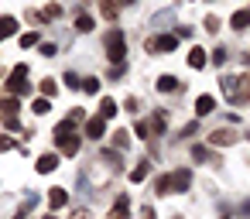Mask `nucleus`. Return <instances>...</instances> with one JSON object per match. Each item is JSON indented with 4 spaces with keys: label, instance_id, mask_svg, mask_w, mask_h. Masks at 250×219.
<instances>
[{
    "label": "nucleus",
    "instance_id": "nucleus-1",
    "mask_svg": "<svg viewBox=\"0 0 250 219\" xmlns=\"http://www.w3.org/2000/svg\"><path fill=\"white\" fill-rule=\"evenodd\" d=\"M103 45H106V59H110L113 65H124V55H127V38H124V31H120V28L106 31Z\"/></svg>",
    "mask_w": 250,
    "mask_h": 219
},
{
    "label": "nucleus",
    "instance_id": "nucleus-2",
    "mask_svg": "<svg viewBox=\"0 0 250 219\" xmlns=\"http://www.w3.org/2000/svg\"><path fill=\"white\" fill-rule=\"evenodd\" d=\"M223 93L233 103H247L250 100V76H236V79H223Z\"/></svg>",
    "mask_w": 250,
    "mask_h": 219
},
{
    "label": "nucleus",
    "instance_id": "nucleus-3",
    "mask_svg": "<svg viewBox=\"0 0 250 219\" xmlns=\"http://www.w3.org/2000/svg\"><path fill=\"white\" fill-rule=\"evenodd\" d=\"M55 147H59L62 154H69V158H72V154L79 151V137L72 134V123H69V120L55 127Z\"/></svg>",
    "mask_w": 250,
    "mask_h": 219
},
{
    "label": "nucleus",
    "instance_id": "nucleus-4",
    "mask_svg": "<svg viewBox=\"0 0 250 219\" xmlns=\"http://www.w3.org/2000/svg\"><path fill=\"white\" fill-rule=\"evenodd\" d=\"M24 79H28V65H14V72H11V79H7V89H11L14 96H24V93L31 89Z\"/></svg>",
    "mask_w": 250,
    "mask_h": 219
},
{
    "label": "nucleus",
    "instance_id": "nucleus-5",
    "mask_svg": "<svg viewBox=\"0 0 250 219\" xmlns=\"http://www.w3.org/2000/svg\"><path fill=\"white\" fill-rule=\"evenodd\" d=\"M188 185H192V171H188V168H178L175 175H168V188H175V192H188Z\"/></svg>",
    "mask_w": 250,
    "mask_h": 219
},
{
    "label": "nucleus",
    "instance_id": "nucleus-6",
    "mask_svg": "<svg viewBox=\"0 0 250 219\" xmlns=\"http://www.w3.org/2000/svg\"><path fill=\"white\" fill-rule=\"evenodd\" d=\"M147 48H151V52H175V48H178V35H161V38L147 41Z\"/></svg>",
    "mask_w": 250,
    "mask_h": 219
},
{
    "label": "nucleus",
    "instance_id": "nucleus-7",
    "mask_svg": "<svg viewBox=\"0 0 250 219\" xmlns=\"http://www.w3.org/2000/svg\"><path fill=\"white\" fill-rule=\"evenodd\" d=\"M233 140H236V134H233L229 127H219V130L209 134V144H212V147H226V144H233Z\"/></svg>",
    "mask_w": 250,
    "mask_h": 219
},
{
    "label": "nucleus",
    "instance_id": "nucleus-8",
    "mask_svg": "<svg viewBox=\"0 0 250 219\" xmlns=\"http://www.w3.org/2000/svg\"><path fill=\"white\" fill-rule=\"evenodd\" d=\"M103 130H106V120H103V117H89V120H86V137L96 140V137H103Z\"/></svg>",
    "mask_w": 250,
    "mask_h": 219
},
{
    "label": "nucleus",
    "instance_id": "nucleus-9",
    "mask_svg": "<svg viewBox=\"0 0 250 219\" xmlns=\"http://www.w3.org/2000/svg\"><path fill=\"white\" fill-rule=\"evenodd\" d=\"M127 216H130V199L120 195V199L113 202V209H110V219H127Z\"/></svg>",
    "mask_w": 250,
    "mask_h": 219
},
{
    "label": "nucleus",
    "instance_id": "nucleus-10",
    "mask_svg": "<svg viewBox=\"0 0 250 219\" xmlns=\"http://www.w3.org/2000/svg\"><path fill=\"white\" fill-rule=\"evenodd\" d=\"M35 168H38V175H52V171L59 168V158H55V154H42Z\"/></svg>",
    "mask_w": 250,
    "mask_h": 219
},
{
    "label": "nucleus",
    "instance_id": "nucleus-11",
    "mask_svg": "<svg viewBox=\"0 0 250 219\" xmlns=\"http://www.w3.org/2000/svg\"><path fill=\"white\" fill-rule=\"evenodd\" d=\"M65 202H69V192L65 188H48V205L52 209H62Z\"/></svg>",
    "mask_w": 250,
    "mask_h": 219
},
{
    "label": "nucleus",
    "instance_id": "nucleus-12",
    "mask_svg": "<svg viewBox=\"0 0 250 219\" xmlns=\"http://www.w3.org/2000/svg\"><path fill=\"white\" fill-rule=\"evenodd\" d=\"M14 31H18V18L4 14V18H0V41H4V38H11Z\"/></svg>",
    "mask_w": 250,
    "mask_h": 219
},
{
    "label": "nucleus",
    "instance_id": "nucleus-13",
    "mask_svg": "<svg viewBox=\"0 0 250 219\" xmlns=\"http://www.w3.org/2000/svg\"><path fill=\"white\" fill-rule=\"evenodd\" d=\"M212 110H216V100H212V96H199V100H195V113H199V117H209Z\"/></svg>",
    "mask_w": 250,
    "mask_h": 219
},
{
    "label": "nucleus",
    "instance_id": "nucleus-14",
    "mask_svg": "<svg viewBox=\"0 0 250 219\" xmlns=\"http://www.w3.org/2000/svg\"><path fill=\"white\" fill-rule=\"evenodd\" d=\"M158 89H161V93H178L182 82H178L175 76H161V79H158Z\"/></svg>",
    "mask_w": 250,
    "mask_h": 219
},
{
    "label": "nucleus",
    "instance_id": "nucleus-15",
    "mask_svg": "<svg viewBox=\"0 0 250 219\" xmlns=\"http://www.w3.org/2000/svg\"><path fill=\"white\" fill-rule=\"evenodd\" d=\"M110 140H113V147H117V151H127V147H130V134H127L124 127H120V130H113V137H110Z\"/></svg>",
    "mask_w": 250,
    "mask_h": 219
},
{
    "label": "nucleus",
    "instance_id": "nucleus-16",
    "mask_svg": "<svg viewBox=\"0 0 250 219\" xmlns=\"http://www.w3.org/2000/svg\"><path fill=\"white\" fill-rule=\"evenodd\" d=\"M247 24H250V11H236V14L229 18V28H233V31H243Z\"/></svg>",
    "mask_w": 250,
    "mask_h": 219
},
{
    "label": "nucleus",
    "instance_id": "nucleus-17",
    "mask_svg": "<svg viewBox=\"0 0 250 219\" xmlns=\"http://www.w3.org/2000/svg\"><path fill=\"white\" fill-rule=\"evenodd\" d=\"M206 62H209V55H206L202 48H192V52H188V65H192V69H202Z\"/></svg>",
    "mask_w": 250,
    "mask_h": 219
},
{
    "label": "nucleus",
    "instance_id": "nucleus-18",
    "mask_svg": "<svg viewBox=\"0 0 250 219\" xmlns=\"http://www.w3.org/2000/svg\"><path fill=\"white\" fill-rule=\"evenodd\" d=\"M31 113H35V117H45V113H52V103H48L45 96H42V100L35 96V103H31Z\"/></svg>",
    "mask_w": 250,
    "mask_h": 219
},
{
    "label": "nucleus",
    "instance_id": "nucleus-19",
    "mask_svg": "<svg viewBox=\"0 0 250 219\" xmlns=\"http://www.w3.org/2000/svg\"><path fill=\"white\" fill-rule=\"evenodd\" d=\"M117 113H120V110H117V103L106 96V100L100 103V117H103V120H110V117H117Z\"/></svg>",
    "mask_w": 250,
    "mask_h": 219
},
{
    "label": "nucleus",
    "instance_id": "nucleus-20",
    "mask_svg": "<svg viewBox=\"0 0 250 219\" xmlns=\"http://www.w3.org/2000/svg\"><path fill=\"white\" fill-rule=\"evenodd\" d=\"M100 11L106 21H117V0H100Z\"/></svg>",
    "mask_w": 250,
    "mask_h": 219
},
{
    "label": "nucleus",
    "instance_id": "nucleus-21",
    "mask_svg": "<svg viewBox=\"0 0 250 219\" xmlns=\"http://www.w3.org/2000/svg\"><path fill=\"white\" fill-rule=\"evenodd\" d=\"M147 175H151V164H147V161H141V164L130 171V181H144Z\"/></svg>",
    "mask_w": 250,
    "mask_h": 219
},
{
    "label": "nucleus",
    "instance_id": "nucleus-22",
    "mask_svg": "<svg viewBox=\"0 0 250 219\" xmlns=\"http://www.w3.org/2000/svg\"><path fill=\"white\" fill-rule=\"evenodd\" d=\"M192 158H195V161H212V151L202 147V144H195V147H192Z\"/></svg>",
    "mask_w": 250,
    "mask_h": 219
},
{
    "label": "nucleus",
    "instance_id": "nucleus-23",
    "mask_svg": "<svg viewBox=\"0 0 250 219\" xmlns=\"http://www.w3.org/2000/svg\"><path fill=\"white\" fill-rule=\"evenodd\" d=\"M76 31H93V18L89 14H79L76 18Z\"/></svg>",
    "mask_w": 250,
    "mask_h": 219
},
{
    "label": "nucleus",
    "instance_id": "nucleus-24",
    "mask_svg": "<svg viewBox=\"0 0 250 219\" xmlns=\"http://www.w3.org/2000/svg\"><path fill=\"white\" fill-rule=\"evenodd\" d=\"M0 110H4V113H11V117H18V110H21V106H18V100L11 96V100H4V103H0Z\"/></svg>",
    "mask_w": 250,
    "mask_h": 219
},
{
    "label": "nucleus",
    "instance_id": "nucleus-25",
    "mask_svg": "<svg viewBox=\"0 0 250 219\" xmlns=\"http://www.w3.org/2000/svg\"><path fill=\"white\" fill-rule=\"evenodd\" d=\"M59 14H62V7H59V4H48V7H45V14H42V21H55Z\"/></svg>",
    "mask_w": 250,
    "mask_h": 219
},
{
    "label": "nucleus",
    "instance_id": "nucleus-26",
    "mask_svg": "<svg viewBox=\"0 0 250 219\" xmlns=\"http://www.w3.org/2000/svg\"><path fill=\"white\" fill-rule=\"evenodd\" d=\"M83 89H86L89 96H93V93H100V79H96V76H89V79H83Z\"/></svg>",
    "mask_w": 250,
    "mask_h": 219
},
{
    "label": "nucleus",
    "instance_id": "nucleus-27",
    "mask_svg": "<svg viewBox=\"0 0 250 219\" xmlns=\"http://www.w3.org/2000/svg\"><path fill=\"white\" fill-rule=\"evenodd\" d=\"M55 89H59V86H55V79H42V96H45V100H48V96H55Z\"/></svg>",
    "mask_w": 250,
    "mask_h": 219
},
{
    "label": "nucleus",
    "instance_id": "nucleus-28",
    "mask_svg": "<svg viewBox=\"0 0 250 219\" xmlns=\"http://www.w3.org/2000/svg\"><path fill=\"white\" fill-rule=\"evenodd\" d=\"M31 45H38V31H28V35H21V48H31Z\"/></svg>",
    "mask_w": 250,
    "mask_h": 219
},
{
    "label": "nucleus",
    "instance_id": "nucleus-29",
    "mask_svg": "<svg viewBox=\"0 0 250 219\" xmlns=\"http://www.w3.org/2000/svg\"><path fill=\"white\" fill-rule=\"evenodd\" d=\"M206 31H209V35H216V31H219V18H212V14H209V18H206Z\"/></svg>",
    "mask_w": 250,
    "mask_h": 219
},
{
    "label": "nucleus",
    "instance_id": "nucleus-30",
    "mask_svg": "<svg viewBox=\"0 0 250 219\" xmlns=\"http://www.w3.org/2000/svg\"><path fill=\"white\" fill-rule=\"evenodd\" d=\"M65 86H69V89H76V86H83V79H79L76 72H65Z\"/></svg>",
    "mask_w": 250,
    "mask_h": 219
},
{
    "label": "nucleus",
    "instance_id": "nucleus-31",
    "mask_svg": "<svg viewBox=\"0 0 250 219\" xmlns=\"http://www.w3.org/2000/svg\"><path fill=\"white\" fill-rule=\"evenodd\" d=\"M137 134H141L144 140H147V137H154V134H151V127H147V120H137Z\"/></svg>",
    "mask_w": 250,
    "mask_h": 219
},
{
    "label": "nucleus",
    "instance_id": "nucleus-32",
    "mask_svg": "<svg viewBox=\"0 0 250 219\" xmlns=\"http://www.w3.org/2000/svg\"><path fill=\"white\" fill-rule=\"evenodd\" d=\"M14 147V137H7V134H0V151H11Z\"/></svg>",
    "mask_w": 250,
    "mask_h": 219
},
{
    "label": "nucleus",
    "instance_id": "nucleus-33",
    "mask_svg": "<svg viewBox=\"0 0 250 219\" xmlns=\"http://www.w3.org/2000/svg\"><path fill=\"white\" fill-rule=\"evenodd\" d=\"M55 52H59V48H55V45H42V55H45V59H52V55H55Z\"/></svg>",
    "mask_w": 250,
    "mask_h": 219
},
{
    "label": "nucleus",
    "instance_id": "nucleus-34",
    "mask_svg": "<svg viewBox=\"0 0 250 219\" xmlns=\"http://www.w3.org/2000/svg\"><path fill=\"white\" fill-rule=\"evenodd\" d=\"M72 219H89V212H86V209H76V212H72Z\"/></svg>",
    "mask_w": 250,
    "mask_h": 219
},
{
    "label": "nucleus",
    "instance_id": "nucleus-35",
    "mask_svg": "<svg viewBox=\"0 0 250 219\" xmlns=\"http://www.w3.org/2000/svg\"><path fill=\"white\" fill-rule=\"evenodd\" d=\"M141 216H144V219H154V209H151V205H144V212H141Z\"/></svg>",
    "mask_w": 250,
    "mask_h": 219
},
{
    "label": "nucleus",
    "instance_id": "nucleus-36",
    "mask_svg": "<svg viewBox=\"0 0 250 219\" xmlns=\"http://www.w3.org/2000/svg\"><path fill=\"white\" fill-rule=\"evenodd\" d=\"M124 4H134V0H124Z\"/></svg>",
    "mask_w": 250,
    "mask_h": 219
},
{
    "label": "nucleus",
    "instance_id": "nucleus-37",
    "mask_svg": "<svg viewBox=\"0 0 250 219\" xmlns=\"http://www.w3.org/2000/svg\"><path fill=\"white\" fill-rule=\"evenodd\" d=\"M45 219H55V216H45Z\"/></svg>",
    "mask_w": 250,
    "mask_h": 219
},
{
    "label": "nucleus",
    "instance_id": "nucleus-38",
    "mask_svg": "<svg viewBox=\"0 0 250 219\" xmlns=\"http://www.w3.org/2000/svg\"><path fill=\"white\" fill-rule=\"evenodd\" d=\"M247 62H250V55H247Z\"/></svg>",
    "mask_w": 250,
    "mask_h": 219
}]
</instances>
